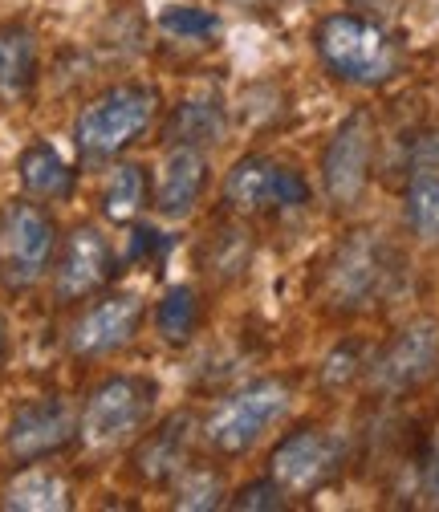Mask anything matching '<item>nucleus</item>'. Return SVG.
Instances as JSON below:
<instances>
[{
    "label": "nucleus",
    "instance_id": "nucleus-28",
    "mask_svg": "<svg viewBox=\"0 0 439 512\" xmlns=\"http://www.w3.org/2000/svg\"><path fill=\"white\" fill-rule=\"evenodd\" d=\"M167 240H163V232H155V228H135L131 232V244H127V256H122V265H135V261H147V265H155V256H159V248H163Z\"/></svg>",
    "mask_w": 439,
    "mask_h": 512
},
{
    "label": "nucleus",
    "instance_id": "nucleus-18",
    "mask_svg": "<svg viewBox=\"0 0 439 512\" xmlns=\"http://www.w3.org/2000/svg\"><path fill=\"white\" fill-rule=\"evenodd\" d=\"M167 143L171 147H208L224 135V102L216 94L183 98L167 118Z\"/></svg>",
    "mask_w": 439,
    "mask_h": 512
},
{
    "label": "nucleus",
    "instance_id": "nucleus-11",
    "mask_svg": "<svg viewBox=\"0 0 439 512\" xmlns=\"http://www.w3.org/2000/svg\"><path fill=\"white\" fill-rule=\"evenodd\" d=\"M338 468H342V439H334L330 431H318V427H301V431L285 435L269 456V476L285 492L322 488Z\"/></svg>",
    "mask_w": 439,
    "mask_h": 512
},
{
    "label": "nucleus",
    "instance_id": "nucleus-31",
    "mask_svg": "<svg viewBox=\"0 0 439 512\" xmlns=\"http://www.w3.org/2000/svg\"><path fill=\"white\" fill-rule=\"evenodd\" d=\"M5 358H9V322L0 313V370H5Z\"/></svg>",
    "mask_w": 439,
    "mask_h": 512
},
{
    "label": "nucleus",
    "instance_id": "nucleus-15",
    "mask_svg": "<svg viewBox=\"0 0 439 512\" xmlns=\"http://www.w3.org/2000/svg\"><path fill=\"white\" fill-rule=\"evenodd\" d=\"M196 419L187 411L167 415L155 431H147L135 447V472L147 484H175V476L187 468V447H192Z\"/></svg>",
    "mask_w": 439,
    "mask_h": 512
},
{
    "label": "nucleus",
    "instance_id": "nucleus-4",
    "mask_svg": "<svg viewBox=\"0 0 439 512\" xmlns=\"http://www.w3.org/2000/svg\"><path fill=\"white\" fill-rule=\"evenodd\" d=\"M293 387L281 378H257L228 395L204 423V439L220 456H244L261 443V435L289 411Z\"/></svg>",
    "mask_w": 439,
    "mask_h": 512
},
{
    "label": "nucleus",
    "instance_id": "nucleus-29",
    "mask_svg": "<svg viewBox=\"0 0 439 512\" xmlns=\"http://www.w3.org/2000/svg\"><path fill=\"white\" fill-rule=\"evenodd\" d=\"M411 171H439V131H427L411 143Z\"/></svg>",
    "mask_w": 439,
    "mask_h": 512
},
{
    "label": "nucleus",
    "instance_id": "nucleus-3",
    "mask_svg": "<svg viewBox=\"0 0 439 512\" xmlns=\"http://www.w3.org/2000/svg\"><path fill=\"white\" fill-rule=\"evenodd\" d=\"M159 94L139 82H122L98 94L94 102L82 106L74 122V143L86 159H110L122 147H131L155 118Z\"/></svg>",
    "mask_w": 439,
    "mask_h": 512
},
{
    "label": "nucleus",
    "instance_id": "nucleus-2",
    "mask_svg": "<svg viewBox=\"0 0 439 512\" xmlns=\"http://www.w3.org/2000/svg\"><path fill=\"white\" fill-rule=\"evenodd\" d=\"M159 399V382L143 374H110L90 391L82 419H78V439L90 452H114L127 439H135Z\"/></svg>",
    "mask_w": 439,
    "mask_h": 512
},
{
    "label": "nucleus",
    "instance_id": "nucleus-16",
    "mask_svg": "<svg viewBox=\"0 0 439 512\" xmlns=\"http://www.w3.org/2000/svg\"><path fill=\"white\" fill-rule=\"evenodd\" d=\"M37 33L25 21H5L0 25V102L17 106L33 94L37 82Z\"/></svg>",
    "mask_w": 439,
    "mask_h": 512
},
{
    "label": "nucleus",
    "instance_id": "nucleus-20",
    "mask_svg": "<svg viewBox=\"0 0 439 512\" xmlns=\"http://www.w3.org/2000/svg\"><path fill=\"white\" fill-rule=\"evenodd\" d=\"M200 293L192 285H171L155 305V330L167 346H187L200 330Z\"/></svg>",
    "mask_w": 439,
    "mask_h": 512
},
{
    "label": "nucleus",
    "instance_id": "nucleus-10",
    "mask_svg": "<svg viewBox=\"0 0 439 512\" xmlns=\"http://www.w3.org/2000/svg\"><path fill=\"white\" fill-rule=\"evenodd\" d=\"M370 159H374V122L366 110H354L350 118H342V126L322 155V183L338 208H354L362 200L370 179Z\"/></svg>",
    "mask_w": 439,
    "mask_h": 512
},
{
    "label": "nucleus",
    "instance_id": "nucleus-17",
    "mask_svg": "<svg viewBox=\"0 0 439 512\" xmlns=\"http://www.w3.org/2000/svg\"><path fill=\"white\" fill-rule=\"evenodd\" d=\"M17 179L33 200H70L78 171L66 163V155L53 143H29L17 155Z\"/></svg>",
    "mask_w": 439,
    "mask_h": 512
},
{
    "label": "nucleus",
    "instance_id": "nucleus-14",
    "mask_svg": "<svg viewBox=\"0 0 439 512\" xmlns=\"http://www.w3.org/2000/svg\"><path fill=\"white\" fill-rule=\"evenodd\" d=\"M204 187H208L204 147H171L163 167H159V183H155V212L167 220L192 216L200 196H204Z\"/></svg>",
    "mask_w": 439,
    "mask_h": 512
},
{
    "label": "nucleus",
    "instance_id": "nucleus-22",
    "mask_svg": "<svg viewBox=\"0 0 439 512\" xmlns=\"http://www.w3.org/2000/svg\"><path fill=\"white\" fill-rule=\"evenodd\" d=\"M407 224L419 240L439 244V171H411V179H407Z\"/></svg>",
    "mask_w": 439,
    "mask_h": 512
},
{
    "label": "nucleus",
    "instance_id": "nucleus-12",
    "mask_svg": "<svg viewBox=\"0 0 439 512\" xmlns=\"http://www.w3.org/2000/svg\"><path fill=\"white\" fill-rule=\"evenodd\" d=\"M143 317H147V301L139 293H110L74 322L70 350L78 358H106L135 342V334L143 330Z\"/></svg>",
    "mask_w": 439,
    "mask_h": 512
},
{
    "label": "nucleus",
    "instance_id": "nucleus-13",
    "mask_svg": "<svg viewBox=\"0 0 439 512\" xmlns=\"http://www.w3.org/2000/svg\"><path fill=\"white\" fill-rule=\"evenodd\" d=\"M435 362H439V322L419 317V322H411L407 330H399L395 342L379 354V362L370 370V382L383 395H403V391L419 387V382L435 370Z\"/></svg>",
    "mask_w": 439,
    "mask_h": 512
},
{
    "label": "nucleus",
    "instance_id": "nucleus-6",
    "mask_svg": "<svg viewBox=\"0 0 439 512\" xmlns=\"http://www.w3.org/2000/svg\"><path fill=\"white\" fill-rule=\"evenodd\" d=\"M224 200L232 212L257 216V212H289L309 204V183L301 171L269 159V155H244L224 175Z\"/></svg>",
    "mask_w": 439,
    "mask_h": 512
},
{
    "label": "nucleus",
    "instance_id": "nucleus-7",
    "mask_svg": "<svg viewBox=\"0 0 439 512\" xmlns=\"http://www.w3.org/2000/svg\"><path fill=\"white\" fill-rule=\"evenodd\" d=\"M391 281V248L374 232H354L338 244L326 269V293L338 309H362Z\"/></svg>",
    "mask_w": 439,
    "mask_h": 512
},
{
    "label": "nucleus",
    "instance_id": "nucleus-5",
    "mask_svg": "<svg viewBox=\"0 0 439 512\" xmlns=\"http://www.w3.org/2000/svg\"><path fill=\"white\" fill-rule=\"evenodd\" d=\"M57 252V224L41 204L17 200L0 220V281L13 293L33 289L49 269Z\"/></svg>",
    "mask_w": 439,
    "mask_h": 512
},
{
    "label": "nucleus",
    "instance_id": "nucleus-27",
    "mask_svg": "<svg viewBox=\"0 0 439 512\" xmlns=\"http://www.w3.org/2000/svg\"><path fill=\"white\" fill-rule=\"evenodd\" d=\"M240 244H248L244 240V232H236V228H224V232H216L212 240H208V252H204V269L208 273H224V277H236L244 265L240 261H232V248H240Z\"/></svg>",
    "mask_w": 439,
    "mask_h": 512
},
{
    "label": "nucleus",
    "instance_id": "nucleus-19",
    "mask_svg": "<svg viewBox=\"0 0 439 512\" xmlns=\"http://www.w3.org/2000/svg\"><path fill=\"white\" fill-rule=\"evenodd\" d=\"M102 216L110 224H131L147 208V171L143 163H118L102 187Z\"/></svg>",
    "mask_w": 439,
    "mask_h": 512
},
{
    "label": "nucleus",
    "instance_id": "nucleus-23",
    "mask_svg": "<svg viewBox=\"0 0 439 512\" xmlns=\"http://www.w3.org/2000/svg\"><path fill=\"white\" fill-rule=\"evenodd\" d=\"M228 488H224V476L216 468H204V464H187L179 476H175V496L171 504L175 508H187V512H212L224 500Z\"/></svg>",
    "mask_w": 439,
    "mask_h": 512
},
{
    "label": "nucleus",
    "instance_id": "nucleus-8",
    "mask_svg": "<svg viewBox=\"0 0 439 512\" xmlns=\"http://www.w3.org/2000/svg\"><path fill=\"white\" fill-rule=\"evenodd\" d=\"M122 269V256L114 252L110 236L94 224H78L57 252V269H53V297L61 305H74L98 289H106Z\"/></svg>",
    "mask_w": 439,
    "mask_h": 512
},
{
    "label": "nucleus",
    "instance_id": "nucleus-26",
    "mask_svg": "<svg viewBox=\"0 0 439 512\" xmlns=\"http://www.w3.org/2000/svg\"><path fill=\"white\" fill-rule=\"evenodd\" d=\"M289 504V492L269 476V480H253V484H244L232 500H228V508H236V512H277V508H285Z\"/></svg>",
    "mask_w": 439,
    "mask_h": 512
},
{
    "label": "nucleus",
    "instance_id": "nucleus-1",
    "mask_svg": "<svg viewBox=\"0 0 439 512\" xmlns=\"http://www.w3.org/2000/svg\"><path fill=\"white\" fill-rule=\"evenodd\" d=\"M313 49H318V61L338 82L362 86V90L387 86L403 66L399 41L383 25L354 13L322 17L318 29H313Z\"/></svg>",
    "mask_w": 439,
    "mask_h": 512
},
{
    "label": "nucleus",
    "instance_id": "nucleus-21",
    "mask_svg": "<svg viewBox=\"0 0 439 512\" xmlns=\"http://www.w3.org/2000/svg\"><path fill=\"white\" fill-rule=\"evenodd\" d=\"M0 504L5 508H25V512H66V508H74V496H70V484L61 476L29 468L9 484V492H5Z\"/></svg>",
    "mask_w": 439,
    "mask_h": 512
},
{
    "label": "nucleus",
    "instance_id": "nucleus-24",
    "mask_svg": "<svg viewBox=\"0 0 439 512\" xmlns=\"http://www.w3.org/2000/svg\"><path fill=\"white\" fill-rule=\"evenodd\" d=\"M159 29L171 33V37H179V41H208V37H216L224 25H220V17H216L212 9L171 5V9L159 13Z\"/></svg>",
    "mask_w": 439,
    "mask_h": 512
},
{
    "label": "nucleus",
    "instance_id": "nucleus-25",
    "mask_svg": "<svg viewBox=\"0 0 439 512\" xmlns=\"http://www.w3.org/2000/svg\"><path fill=\"white\" fill-rule=\"evenodd\" d=\"M362 346L358 342H338L330 354H326V362H322V382L330 391H338V387H350V382L362 374Z\"/></svg>",
    "mask_w": 439,
    "mask_h": 512
},
{
    "label": "nucleus",
    "instance_id": "nucleus-30",
    "mask_svg": "<svg viewBox=\"0 0 439 512\" xmlns=\"http://www.w3.org/2000/svg\"><path fill=\"white\" fill-rule=\"evenodd\" d=\"M423 496H427V504H431V508H439V447L431 452L427 472H423Z\"/></svg>",
    "mask_w": 439,
    "mask_h": 512
},
{
    "label": "nucleus",
    "instance_id": "nucleus-9",
    "mask_svg": "<svg viewBox=\"0 0 439 512\" xmlns=\"http://www.w3.org/2000/svg\"><path fill=\"white\" fill-rule=\"evenodd\" d=\"M74 439H78V419H74V407L61 395L29 399L25 407L13 411L9 431H5V447L17 464L49 460L57 452H66Z\"/></svg>",
    "mask_w": 439,
    "mask_h": 512
}]
</instances>
